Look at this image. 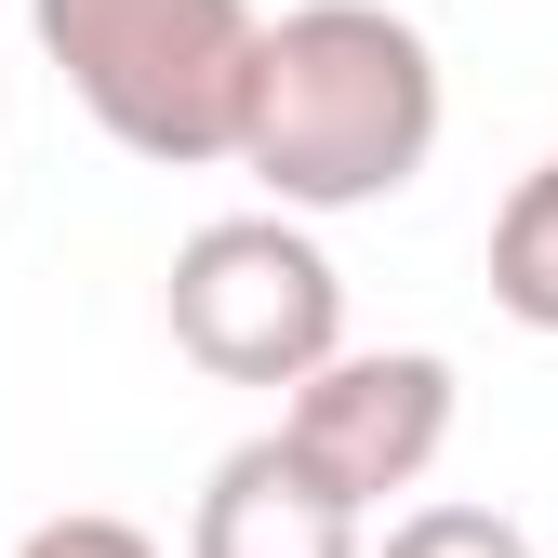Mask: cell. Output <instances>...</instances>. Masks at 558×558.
<instances>
[{
	"label": "cell",
	"mask_w": 558,
	"mask_h": 558,
	"mask_svg": "<svg viewBox=\"0 0 558 558\" xmlns=\"http://www.w3.org/2000/svg\"><path fill=\"white\" fill-rule=\"evenodd\" d=\"M439 40L386 14V0H293L266 27L253 66V120H240V173L266 186V214H373L439 160Z\"/></svg>",
	"instance_id": "obj_1"
},
{
	"label": "cell",
	"mask_w": 558,
	"mask_h": 558,
	"mask_svg": "<svg viewBox=\"0 0 558 558\" xmlns=\"http://www.w3.org/2000/svg\"><path fill=\"white\" fill-rule=\"evenodd\" d=\"M27 27L53 53V81L94 107L107 147L160 160V173L240 160L253 66H266L253 0H27Z\"/></svg>",
	"instance_id": "obj_2"
},
{
	"label": "cell",
	"mask_w": 558,
	"mask_h": 558,
	"mask_svg": "<svg viewBox=\"0 0 558 558\" xmlns=\"http://www.w3.org/2000/svg\"><path fill=\"white\" fill-rule=\"evenodd\" d=\"M160 319L214 386H279L293 399L345 360V266L319 253L306 214H214V227L173 240Z\"/></svg>",
	"instance_id": "obj_3"
},
{
	"label": "cell",
	"mask_w": 558,
	"mask_h": 558,
	"mask_svg": "<svg viewBox=\"0 0 558 558\" xmlns=\"http://www.w3.org/2000/svg\"><path fill=\"white\" fill-rule=\"evenodd\" d=\"M452 360L439 345H345L319 386L279 399V439L306 452L319 493H345L360 519H386V493H426V465L452 452Z\"/></svg>",
	"instance_id": "obj_4"
},
{
	"label": "cell",
	"mask_w": 558,
	"mask_h": 558,
	"mask_svg": "<svg viewBox=\"0 0 558 558\" xmlns=\"http://www.w3.org/2000/svg\"><path fill=\"white\" fill-rule=\"evenodd\" d=\"M186 558H373V519L319 493L306 452L293 439H240L214 478H199V506H186Z\"/></svg>",
	"instance_id": "obj_5"
},
{
	"label": "cell",
	"mask_w": 558,
	"mask_h": 558,
	"mask_svg": "<svg viewBox=\"0 0 558 558\" xmlns=\"http://www.w3.org/2000/svg\"><path fill=\"white\" fill-rule=\"evenodd\" d=\"M493 306L519 332H558V160H532L493 214Z\"/></svg>",
	"instance_id": "obj_6"
},
{
	"label": "cell",
	"mask_w": 558,
	"mask_h": 558,
	"mask_svg": "<svg viewBox=\"0 0 558 558\" xmlns=\"http://www.w3.org/2000/svg\"><path fill=\"white\" fill-rule=\"evenodd\" d=\"M373 558H532V532L506 506H412V519H386Z\"/></svg>",
	"instance_id": "obj_7"
},
{
	"label": "cell",
	"mask_w": 558,
	"mask_h": 558,
	"mask_svg": "<svg viewBox=\"0 0 558 558\" xmlns=\"http://www.w3.org/2000/svg\"><path fill=\"white\" fill-rule=\"evenodd\" d=\"M14 558H160V532H133V519H107V506H66V519H40Z\"/></svg>",
	"instance_id": "obj_8"
}]
</instances>
